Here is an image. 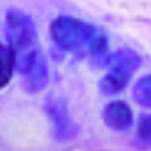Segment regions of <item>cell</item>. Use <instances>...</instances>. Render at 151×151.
I'll return each instance as SVG.
<instances>
[{"label": "cell", "mask_w": 151, "mask_h": 151, "mask_svg": "<svg viewBox=\"0 0 151 151\" xmlns=\"http://www.w3.org/2000/svg\"><path fill=\"white\" fill-rule=\"evenodd\" d=\"M15 69L14 57L8 46L0 43V91L8 85L12 78V70Z\"/></svg>", "instance_id": "8"}, {"label": "cell", "mask_w": 151, "mask_h": 151, "mask_svg": "<svg viewBox=\"0 0 151 151\" xmlns=\"http://www.w3.org/2000/svg\"><path fill=\"white\" fill-rule=\"evenodd\" d=\"M49 84V65L46 58H41L23 76V88L28 93H39Z\"/></svg>", "instance_id": "6"}, {"label": "cell", "mask_w": 151, "mask_h": 151, "mask_svg": "<svg viewBox=\"0 0 151 151\" xmlns=\"http://www.w3.org/2000/svg\"><path fill=\"white\" fill-rule=\"evenodd\" d=\"M103 120L113 131H126L132 126L134 115L126 101L113 100L104 107Z\"/></svg>", "instance_id": "4"}, {"label": "cell", "mask_w": 151, "mask_h": 151, "mask_svg": "<svg viewBox=\"0 0 151 151\" xmlns=\"http://www.w3.org/2000/svg\"><path fill=\"white\" fill-rule=\"evenodd\" d=\"M138 139L142 143L151 145V113L142 115L138 122Z\"/></svg>", "instance_id": "10"}, {"label": "cell", "mask_w": 151, "mask_h": 151, "mask_svg": "<svg viewBox=\"0 0 151 151\" xmlns=\"http://www.w3.org/2000/svg\"><path fill=\"white\" fill-rule=\"evenodd\" d=\"M45 112L53 126L54 138L58 142H68L77 134V127L70 116L68 104L61 97H47Z\"/></svg>", "instance_id": "3"}, {"label": "cell", "mask_w": 151, "mask_h": 151, "mask_svg": "<svg viewBox=\"0 0 151 151\" xmlns=\"http://www.w3.org/2000/svg\"><path fill=\"white\" fill-rule=\"evenodd\" d=\"M132 97L136 104L145 108H151V74H146L136 81L132 89Z\"/></svg>", "instance_id": "9"}, {"label": "cell", "mask_w": 151, "mask_h": 151, "mask_svg": "<svg viewBox=\"0 0 151 151\" xmlns=\"http://www.w3.org/2000/svg\"><path fill=\"white\" fill-rule=\"evenodd\" d=\"M100 32L93 24L73 16H58L50 24L51 39L61 50L68 53L89 51Z\"/></svg>", "instance_id": "2"}, {"label": "cell", "mask_w": 151, "mask_h": 151, "mask_svg": "<svg viewBox=\"0 0 151 151\" xmlns=\"http://www.w3.org/2000/svg\"><path fill=\"white\" fill-rule=\"evenodd\" d=\"M4 30L8 49L14 57L15 69L24 76L45 57L38 41L37 26L30 15L20 9L11 8L6 14Z\"/></svg>", "instance_id": "1"}, {"label": "cell", "mask_w": 151, "mask_h": 151, "mask_svg": "<svg viewBox=\"0 0 151 151\" xmlns=\"http://www.w3.org/2000/svg\"><path fill=\"white\" fill-rule=\"evenodd\" d=\"M129 80H131V77H128V76H123L115 72H108L100 80L99 88L104 94L113 96V94H117L122 91H124L126 86L128 85Z\"/></svg>", "instance_id": "7"}, {"label": "cell", "mask_w": 151, "mask_h": 151, "mask_svg": "<svg viewBox=\"0 0 151 151\" xmlns=\"http://www.w3.org/2000/svg\"><path fill=\"white\" fill-rule=\"evenodd\" d=\"M140 62L142 60L139 54L131 49H120L108 55L105 60L109 72H115L123 76H128V77H131L138 70Z\"/></svg>", "instance_id": "5"}]
</instances>
